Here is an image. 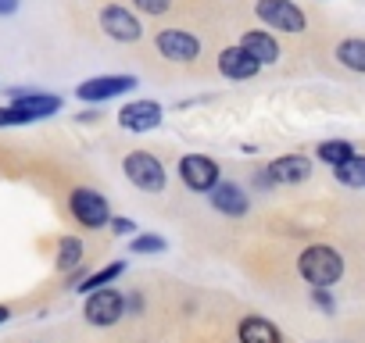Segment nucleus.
Returning <instances> with one entry per match:
<instances>
[{
    "mask_svg": "<svg viewBox=\"0 0 365 343\" xmlns=\"http://www.w3.org/2000/svg\"><path fill=\"white\" fill-rule=\"evenodd\" d=\"M297 272H301L304 283L329 290V286L344 275V258H340L333 247H326V243H312L308 250H301V258H297Z\"/></svg>",
    "mask_w": 365,
    "mask_h": 343,
    "instance_id": "1",
    "label": "nucleus"
},
{
    "mask_svg": "<svg viewBox=\"0 0 365 343\" xmlns=\"http://www.w3.org/2000/svg\"><path fill=\"white\" fill-rule=\"evenodd\" d=\"M122 172H125V179L140 190V194H161L165 183H168V168L161 164L158 154L150 150H129L122 157Z\"/></svg>",
    "mask_w": 365,
    "mask_h": 343,
    "instance_id": "2",
    "label": "nucleus"
},
{
    "mask_svg": "<svg viewBox=\"0 0 365 343\" xmlns=\"http://www.w3.org/2000/svg\"><path fill=\"white\" fill-rule=\"evenodd\" d=\"M175 172H179L182 186H187L190 194H212L222 183V168L208 154H182L179 164H175Z\"/></svg>",
    "mask_w": 365,
    "mask_h": 343,
    "instance_id": "3",
    "label": "nucleus"
},
{
    "mask_svg": "<svg viewBox=\"0 0 365 343\" xmlns=\"http://www.w3.org/2000/svg\"><path fill=\"white\" fill-rule=\"evenodd\" d=\"M68 211L72 218L83 226V229H104L111 222V204L101 190H90V186H76L68 194Z\"/></svg>",
    "mask_w": 365,
    "mask_h": 343,
    "instance_id": "4",
    "label": "nucleus"
},
{
    "mask_svg": "<svg viewBox=\"0 0 365 343\" xmlns=\"http://www.w3.org/2000/svg\"><path fill=\"white\" fill-rule=\"evenodd\" d=\"M83 318L97 329H108L115 322L125 318V293H118L115 286H104L97 293H86V304H83Z\"/></svg>",
    "mask_w": 365,
    "mask_h": 343,
    "instance_id": "5",
    "label": "nucleus"
},
{
    "mask_svg": "<svg viewBox=\"0 0 365 343\" xmlns=\"http://www.w3.org/2000/svg\"><path fill=\"white\" fill-rule=\"evenodd\" d=\"M140 86L136 75H125V72H115V75H93V79H83L76 86V97L83 104H104L111 97H122V93H133Z\"/></svg>",
    "mask_w": 365,
    "mask_h": 343,
    "instance_id": "6",
    "label": "nucleus"
},
{
    "mask_svg": "<svg viewBox=\"0 0 365 343\" xmlns=\"http://www.w3.org/2000/svg\"><path fill=\"white\" fill-rule=\"evenodd\" d=\"M97 22H101L104 36L115 40V43H140L143 40V22L122 4H104Z\"/></svg>",
    "mask_w": 365,
    "mask_h": 343,
    "instance_id": "7",
    "label": "nucleus"
},
{
    "mask_svg": "<svg viewBox=\"0 0 365 343\" xmlns=\"http://www.w3.org/2000/svg\"><path fill=\"white\" fill-rule=\"evenodd\" d=\"M154 47L172 65H190V61L201 58V36H194L187 29H161L154 36Z\"/></svg>",
    "mask_w": 365,
    "mask_h": 343,
    "instance_id": "8",
    "label": "nucleus"
},
{
    "mask_svg": "<svg viewBox=\"0 0 365 343\" xmlns=\"http://www.w3.org/2000/svg\"><path fill=\"white\" fill-rule=\"evenodd\" d=\"M255 15L269 29H279V33H304V26H308L304 11L294 4V0H258Z\"/></svg>",
    "mask_w": 365,
    "mask_h": 343,
    "instance_id": "9",
    "label": "nucleus"
},
{
    "mask_svg": "<svg viewBox=\"0 0 365 343\" xmlns=\"http://www.w3.org/2000/svg\"><path fill=\"white\" fill-rule=\"evenodd\" d=\"M161 118H165V107L158 104V100H147V97H140V100H129V104H122L118 107V129H125V132H150V129H158L161 125Z\"/></svg>",
    "mask_w": 365,
    "mask_h": 343,
    "instance_id": "10",
    "label": "nucleus"
},
{
    "mask_svg": "<svg viewBox=\"0 0 365 343\" xmlns=\"http://www.w3.org/2000/svg\"><path fill=\"white\" fill-rule=\"evenodd\" d=\"M265 176L272 179V186H297V183L312 179V157H304V154H283V157L269 161Z\"/></svg>",
    "mask_w": 365,
    "mask_h": 343,
    "instance_id": "11",
    "label": "nucleus"
},
{
    "mask_svg": "<svg viewBox=\"0 0 365 343\" xmlns=\"http://www.w3.org/2000/svg\"><path fill=\"white\" fill-rule=\"evenodd\" d=\"M11 104L15 107H22L29 118H51V115H58L61 107H65V100L58 97V93H40V90H26V86H19V90H11Z\"/></svg>",
    "mask_w": 365,
    "mask_h": 343,
    "instance_id": "12",
    "label": "nucleus"
},
{
    "mask_svg": "<svg viewBox=\"0 0 365 343\" xmlns=\"http://www.w3.org/2000/svg\"><path fill=\"white\" fill-rule=\"evenodd\" d=\"M219 75L222 79H233V83H244V79H255L258 72H262V65L244 51V47H226V51H219Z\"/></svg>",
    "mask_w": 365,
    "mask_h": 343,
    "instance_id": "13",
    "label": "nucleus"
},
{
    "mask_svg": "<svg viewBox=\"0 0 365 343\" xmlns=\"http://www.w3.org/2000/svg\"><path fill=\"white\" fill-rule=\"evenodd\" d=\"M208 204H212L219 215H226V218H244V215L251 211L247 194H244L237 183H230V179H222V183L208 194Z\"/></svg>",
    "mask_w": 365,
    "mask_h": 343,
    "instance_id": "14",
    "label": "nucleus"
},
{
    "mask_svg": "<svg viewBox=\"0 0 365 343\" xmlns=\"http://www.w3.org/2000/svg\"><path fill=\"white\" fill-rule=\"evenodd\" d=\"M237 47H244L258 65H276V61H279V43H276V36H269V33H262V29H247Z\"/></svg>",
    "mask_w": 365,
    "mask_h": 343,
    "instance_id": "15",
    "label": "nucleus"
},
{
    "mask_svg": "<svg viewBox=\"0 0 365 343\" xmlns=\"http://www.w3.org/2000/svg\"><path fill=\"white\" fill-rule=\"evenodd\" d=\"M54 265H58V272L76 275V272L86 265V247H83V240H79V236H61V240H58V250H54Z\"/></svg>",
    "mask_w": 365,
    "mask_h": 343,
    "instance_id": "16",
    "label": "nucleus"
},
{
    "mask_svg": "<svg viewBox=\"0 0 365 343\" xmlns=\"http://www.w3.org/2000/svg\"><path fill=\"white\" fill-rule=\"evenodd\" d=\"M237 336H240V343H283L279 329L269 318H262V315H247L237 325Z\"/></svg>",
    "mask_w": 365,
    "mask_h": 343,
    "instance_id": "17",
    "label": "nucleus"
},
{
    "mask_svg": "<svg viewBox=\"0 0 365 343\" xmlns=\"http://www.w3.org/2000/svg\"><path fill=\"white\" fill-rule=\"evenodd\" d=\"M122 272H125V261H111V265H104V268L83 275L72 290H79V293H97V290H104V286H115V279H118Z\"/></svg>",
    "mask_w": 365,
    "mask_h": 343,
    "instance_id": "18",
    "label": "nucleus"
},
{
    "mask_svg": "<svg viewBox=\"0 0 365 343\" xmlns=\"http://www.w3.org/2000/svg\"><path fill=\"white\" fill-rule=\"evenodd\" d=\"M333 176H336V183L361 190V186H365V154H354L351 161L336 164V168H333Z\"/></svg>",
    "mask_w": 365,
    "mask_h": 343,
    "instance_id": "19",
    "label": "nucleus"
},
{
    "mask_svg": "<svg viewBox=\"0 0 365 343\" xmlns=\"http://www.w3.org/2000/svg\"><path fill=\"white\" fill-rule=\"evenodd\" d=\"M129 250L140 254V258H158V254L168 250V240L158 236V233H136V236L129 240Z\"/></svg>",
    "mask_w": 365,
    "mask_h": 343,
    "instance_id": "20",
    "label": "nucleus"
},
{
    "mask_svg": "<svg viewBox=\"0 0 365 343\" xmlns=\"http://www.w3.org/2000/svg\"><path fill=\"white\" fill-rule=\"evenodd\" d=\"M336 61L351 72H365V40H344L336 47Z\"/></svg>",
    "mask_w": 365,
    "mask_h": 343,
    "instance_id": "21",
    "label": "nucleus"
},
{
    "mask_svg": "<svg viewBox=\"0 0 365 343\" xmlns=\"http://www.w3.org/2000/svg\"><path fill=\"white\" fill-rule=\"evenodd\" d=\"M354 157V143H347V139H326V143H319V161H326V164H344V161H351Z\"/></svg>",
    "mask_w": 365,
    "mask_h": 343,
    "instance_id": "22",
    "label": "nucleus"
},
{
    "mask_svg": "<svg viewBox=\"0 0 365 343\" xmlns=\"http://www.w3.org/2000/svg\"><path fill=\"white\" fill-rule=\"evenodd\" d=\"M36 118H29L22 107H15V104H4L0 107V129H15V125H33Z\"/></svg>",
    "mask_w": 365,
    "mask_h": 343,
    "instance_id": "23",
    "label": "nucleus"
},
{
    "mask_svg": "<svg viewBox=\"0 0 365 343\" xmlns=\"http://www.w3.org/2000/svg\"><path fill=\"white\" fill-rule=\"evenodd\" d=\"M133 8H140V15H154V19H161V15L172 11V0H133Z\"/></svg>",
    "mask_w": 365,
    "mask_h": 343,
    "instance_id": "24",
    "label": "nucleus"
},
{
    "mask_svg": "<svg viewBox=\"0 0 365 343\" xmlns=\"http://www.w3.org/2000/svg\"><path fill=\"white\" fill-rule=\"evenodd\" d=\"M108 229H111L115 236H129V240H133L140 226H136L133 218H125V215H111V222H108Z\"/></svg>",
    "mask_w": 365,
    "mask_h": 343,
    "instance_id": "25",
    "label": "nucleus"
},
{
    "mask_svg": "<svg viewBox=\"0 0 365 343\" xmlns=\"http://www.w3.org/2000/svg\"><path fill=\"white\" fill-rule=\"evenodd\" d=\"M312 300L326 311V315H333V297H329V290H322V286H312Z\"/></svg>",
    "mask_w": 365,
    "mask_h": 343,
    "instance_id": "26",
    "label": "nucleus"
},
{
    "mask_svg": "<svg viewBox=\"0 0 365 343\" xmlns=\"http://www.w3.org/2000/svg\"><path fill=\"white\" fill-rule=\"evenodd\" d=\"M143 311V297L140 293H129L125 297V315H140Z\"/></svg>",
    "mask_w": 365,
    "mask_h": 343,
    "instance_id": "27",
    "label": "nucleus"
},
{
    "mask_svg": "<svg viewBox=\"0 0 365 343\" xmlns=\"http://www.w3.org/2000/svg\"><path fill=\"white\" fill-rule=\"evenodd\" d=\"M22 8V0H0V15H15Z\"/></svg>",
    "mask_w": 365,
    "mask_h": 343,
    "instance_id": "28",
    "label": "nucleus"
},
{
    "mask_svg": "<svg viewBox=\"0 0 365 343\" xmlns=\"http://www.w3.org/2000/svg\"><path fill=\"white\" fill-rule=\"evenodd\" d=\"M8 318H11V307H8V304H0V325H4Z\"/></svg>",
    "mask_w": 365,
    "mask_h": 343,
    "instance_id": "29",
    "label": "nucleus"
}]
</instances>
